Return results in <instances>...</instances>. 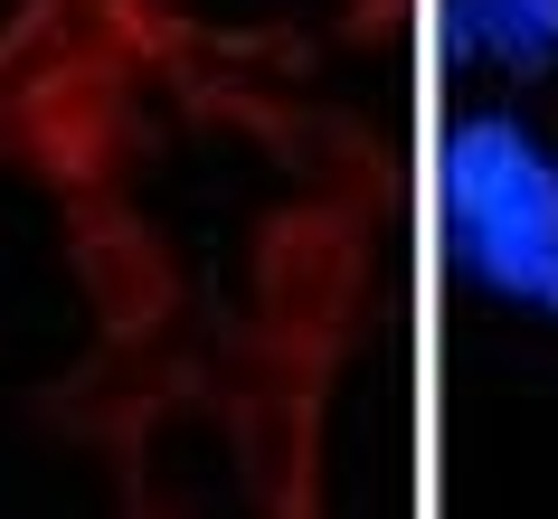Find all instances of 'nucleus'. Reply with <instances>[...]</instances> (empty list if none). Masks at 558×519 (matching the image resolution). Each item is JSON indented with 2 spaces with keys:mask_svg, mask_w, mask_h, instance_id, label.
Masks as SVG:
<instances>
[{
  "mask_svg": "<svg viewBox=\"0 0 558 519\" xmlns=\"http://www.w3.org/2000/svg\"><path fill=\"white\" fill-rule=\"evenodd\" d=\"M445 208H454V227H473V218H558V161L521 123L483 114L445 143Z\"/></svg>",
  "mask_w": 558,
  "mask_h": 519,
  "instance_id": "1",
  "label": "nucleus"
},
{
  "mask_svg": "<svg viewBox=\"0 0 558 519\" xmlns=\"http://www.w3.org/2000/svg\"><path fill=\"white\" fill-rule=\"evenodd\" d=\"M454 246H464V264L483 274V284L521 293V302H549V284H558V218H473V227H454Z\"/></svg>",
  "mask_w": 558,
  "mask_h": 519,
  "instance_id": "2",
  "label": "nucleus"
},
{
  "mask_svg": "<svg viewBox=\"0 0 558 519\" xmlns=\"http://www.w3.org/2000/svg\"><path fill=\"white\" fill-rule=\"evenodd\" d=\"M445 48H454V58H511L521 76L549 66V48L511 20V0H445Z\"/></svg>",
  "mask_w": 558,
  "mask_h": 519,
  "instance_id": "3",
  "label": "nucleus"
},
{
  "mask_svg": "<svg viewBox=\"0 0 558 519\" xmlns=\"http://www.w3.org/2000/svg\"><path fill=\"white\" fill-rule=\"evenodd\" d=\"M511 20H521V29L539 38L549 58H558V0H511Z\"/></svg>",
  "mask_w": 558,
  "mask_h": 519,
  "instance_id": "4",
  "label": "nucleus"
},
{
  "mask_svg": "<svg viewBox=\"0 0 558 519\" xmlns=\"http://www.w3.org/2000/svg\"><path fill=\"white\" fill-rule=\"evenodd\" d=\"M549 312H558V284H549Z\"/></svg>",
  "mask_w": 558,
  "mask_h": 519,
  "instance_id": "5",
  "label": "nucleus"
}]
</instances>
